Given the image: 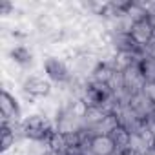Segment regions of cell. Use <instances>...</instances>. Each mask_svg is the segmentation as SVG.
I'll return each mask as SVG.
<instances>
[{
  "label": "cell",
  "instance_id": "cell-15",
  "mask_svg": "<svg viewBox=\"0 0 155 155\" xmlns=\"http://www.w3.org/2000/svg\"><path fill=\"white\" fill-rule=\"evenodd\" d=\"M153 104H155V82H148L146 86H144V91H142Z\"/></svg>",
  "mask_w": 155,
  "mask_h": 155
},
{
  "label": "cell",
  "instance_id": "cell-11",
  "mask_svg": "<svg viewBox=\"0 0 155 155\" xmlns=\"http://www.w3.org/2000/svg\"><path fill=\"white\" fill-rule=\"evenodd\" d=\"M9 55H11V60L18 66H29L33 62V53L26 46H15L9 51Z\"/></svg>",
  "mask_w": 155,
  "mask_h": 155
},
{
  "label": "cell",
  "instance_id": "cell-6",
  "mask_svg": "<svg viewBox=\"0 0 155 155\" xmlns=\"http://www.w3.org/2000/svg\"><path fill=\"white\" fill-rule=\"evenodd\" d=\"M0 111H2V122H20V106L18 101L8 93L6 90L0 95Z\"/></svg>",
  "mask_w": 155,
  "mask_h": 155
},
{
  "label": "cell",
  "instance_id": "cell-10",
  "mask_svg": "<svg viewBox=\"0 0 155 155\" xmlns=\"http://www.w3.org/2000/svg\"><path fill=\"white\" fill-rule=\"evenodd\" d=\"M115 75V69L110 62H99L97 68L91 73V82H101V84H110Z\"/></svg>",
  "mask_w": 155,
  "mask_h": 155
},
{
  "label": "cell",
  "instance_id": "cell-16",
  "mask_svg": "<svg viewBox=\"0 0 155 155\" xmlns=\"http://www.w3.org/2000/svg\"><path fill=\"white\" fill-rule=\"evenodd\" d=\"M11 9H13V6L9 2H2V4H0V15H8Z\"/></svg>",
  "mask_w": 155,
  "mask_h": 155
},
{
  "label": "cell",
  "instance_id": "cell-1",
  "mask_svg": "<svg viewBox=\"0 0 155 155\" xmlns=\"http://www.w3.org/2000/svg\"><path fill=\"white\" fill-rule=\"evenodd\" d=\"M22 124L26 130V139H29L31 142L48 144L53 133L57 131L55 126L49 122V119L44 115H29L28 119L22 120Z\"/></svg>",
  "mask_w": 155,
  "mask_h": 155
},
{
  "label": "cell",
  "instance_id": "cell-14",
  "mask_svg": "<svg viewBox=\"0 0 155 155\" xmlns=\"http://www.w3.org/2000/svg\"><path fill=\"white\" fill-rule=\"evenodd\" d=\"M139 68H140V71H142V77H144V81H146V84L148 82H155V62L151 60V58H142V60H139Z\"/></svg>",
  "mask_w": 155,
  "mask_h": 155
},
{
  "label": "cell",
  "instance_id": "cell-4",
  "mask_svg": "<svg viewBox=\"0 0 155 155\" xmlns=\"http://www.w3.org/2000/svg\"><path fill=\"white\" fill-rule=\"evenodd\" d=\"M44 71H46L49 81H53V82H57L60 86L68 84L71 81V77H73V73L69 71V68L66 66V62L60 60V58H57V57H49L44 62Z\"/></svg>",
  "mask_w": 155,
  "mask_h": 155
},
{
  "label": "cell",
  "instance_id": "cell-17",
  "mask_svg": "<svg viewBox=\"0 0 155 155\" xmlns=\"http://www.w3.org/2000/svg\"><path fill=\"white\" fill-rule=\"evenodd\" d=\"M146 18H148V22H150V24L155 28V8H153L150 13H148V17H146Z\"/></svg>",
  "mask_w": 155,
  "mask_h": 155
},
{
  "label": "cell",
  "instance_id": "cell-12",
  "mask_svg": "<svg viewBox=\"0 0 155 155\" xmlns=\"http://www.w3.org/2000/svg\"><path fill=\"white\" fill-rule=\"evenodd\" d=\"M110 137H111V140L115 142V146H117V151L119 150H124V148H128L130 146V139H131V133L124 128V126H117L111 133H110Z\"/></svg>",
  "mask_w": 155,
  "mask_h": 155
},
{
  "label": "cell",
  "instance_id": "cell-9",
  "mask_svg": "<svg viewBox=\"0 0 155 155\" xmlns=\"http://www.w3.org/2000/svg\"><path fill=\"white\" fill-rule=\"evenodd\" d=\"M90 148L95 155H115L117 153V146L110 135H95L90 142Z\"/></svg>",
  "mask_w": 155,
  "mask_h": 155
},
{
  "label": "cell",
  "instance_id": "cell-13",
  "mask_svg": "<svg viewBox=\"0 0 155 155\" xmlns=\"http://www.w3.org/2000/svg\"><path fill=\"white\" fill-rule=\"evenodd\" d=\"M0 131H2V142H0V148H2L4 153H8L17 144V137H15V133H13V130H11V126L8 122H2Z\"/></svg>",
  "mask_w": 155,
  "mask_h": 155
},
{
  "label": "cell",
  "instance_id": "cell-18",
  "mask_svg": "<svg viewBox=\"0 0 155 155\" xmlns=\"http://www.w3.org/2000/svg\"><path fill=\"white\" fill-rule=\"evenodd\" d=\"M142 155H155V144L150 146V148H146V150L142 151Z\"/></svg>",
  "mask_w": 155,
  "mask_h": 155
},
{
  "label": "cell",
  "instance_id": "cell-8",
  "mask_svg": "<svg viewBox=\"0 0 155 155\" xmlns=\"http://www.w3.org/2000/svg\"><path fill=\"white\" fill-rule=\"evenodd\" d=\"M153 31H155V28L148 22V18H142V20L133 22L130 35H131V38H133L140 48H146V46L151 42V38H153Z\"/></svg>",
  "mask_w": 155,
  "mask_h": 155
},
{
  "label": "cell",
  "instance_id": "cell-5",
  "mask_svg": "<svg viewBox=\"0 0 155 155\" xmlns=\"http://www.w3.org/2000/svg\"><path fill=\"white\" fill-rule=\"evenodd\" d=\"M22 91L26 95L33 97V99H44V97H48L51 93V84H49V81L42 79L38 75H31L24 81Z\"/></svg>",
  "mask_w": 155,
  "mask_h": 155
},
{
  "label": "cell",
  "instance_id": "cell-3",
  "mask_svg": "<svg viewBox=\"0 0 155 155\" xmlns=\"http://www.w3.org/2000/svg\"><path fill=\"white\" fill-rule=\"evenodd\" d=\"M122 84H124V90H126L131 97L144 91L146 81H144V77H142L140 68H139V60H135L130 68H126V69L122 71Z\"/></svg>",
  "mask_w": 155,
  "mask_h": 155
},
{
  "label": "cell",
  "instance_id": "cell-2",
  "mask_svg": "<svg viewBox=\"0 0 155 155\" xmlns=\"http://www.w3.org/2000/svg\"><path fill=\"white\" fill-rule=\"evenodd\" d=\"M115 99V93L110 84H101V82H88L82 93V101L90 108H102L110 101Z\"/></svg>",
  "mask_w": 155,
  "mask_h": 155
},
{
  "label": "cell",
  "instance_id": "cell-7",
  "mask_svg": "<svg viewBox=\"0 0 155 155\" xmlns=\"http://www.w3.org/2000/svg\"><path fill=\"white\" fill-rule=\"evenodd\" d=\"M130 108H131V111L146 124L153 115H155V104L144 95V93H137V95H133L131 97V101H130Z\"/></svg>",
  "mask_w": 155,
  "mask_h": 155
}]
</instances>
